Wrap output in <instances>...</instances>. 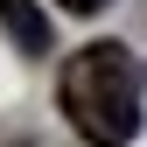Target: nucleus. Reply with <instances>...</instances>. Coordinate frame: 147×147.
Listing matches in <instances>:
<instances>
[{"instance_id": "nucleus-2", "label": "nucleus", "mask_w": 147, "mask_h": 147, "mask_svg": "<svg viewBox=\"0 0 147 147\" xmlns=\"http://www.w3.org/2000/svg\"><path fill=\"white\" fill-rule=\"evenodd\" d=\"M0 28L14 35L21 56H49V14L35 7V0H0Z\"/></svg>"}, {"instance_id": "nucleus-1", "label": "nucleus", "mask_w": 147, "mask_h": 147, "mask_svg": "<svg viewBox=\"0 0 147 147\" xmlns=\"http://www.w3.org/2000/svg\"><path fill=\"white\" fill-rule=\"evenodd\" d=\"M140 56L119 42H84L77 56L63 63L56 77V98H63V119L84 147H126L140 133Z\"/></svg>"}, {"instance_id": "nucleus-3", "label": "nucleus", "mask_w": 147, "mask_h": 147, "mask_svg": "<svg viewBox=\"0 0 147 147\" xmlns=\"http://www.w3.org/2000/svg\"><path fill=\"white\" fill-rule=\"evenodd\" d=\"M63 7H70V14H98L105 0H63Z\"/></svg>"}]
</instances>
